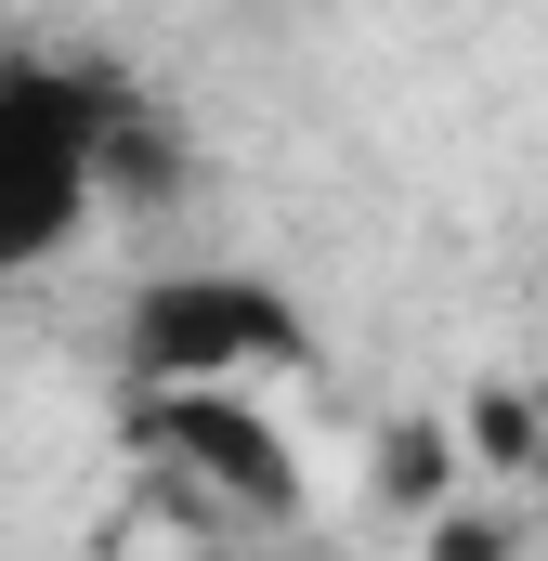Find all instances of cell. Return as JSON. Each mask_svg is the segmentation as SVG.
I'll return each instance as SVG.
<instances>
[{
    "label": "cell",
    "mask_w": 548,
    "mask_h": 561,
    "mask_svg": "<svg viewBox=\"0 0 548 561\" xmlns=\"http://www.w3.org/2000/svg\"><path fill=\"white\" fill-rule=\"evenodd\" d=\"M431 483H444V444L406 431V444H392V496H431Z\"/></svg>",
    "instance_id": "277c9868"
},
{
    "label": "cell",
    "mask_w": 548,
    "mask_h": 561,
    "mask_svg": "<svg viewBox=\"0 0 548 561\" xmlns=\"http://www.w3.org/2000/svg\"><path fill=\"white\" fill-rule=\"evenodd\" d=\"M313 340H300V300L262 275H157L132 300V392H209V379H274V366H300Z\"/></svg>",
    "instance_id": "7a4b0ae2"
},
{
    "label": "cell",
    "mask_w": 548,
    "mask_h": 561,
    "mask_svg": "<svg viewBox=\"0 0 548 561\" xmlns=\"http://www.w3.org/2000/svg\"><path fill=\"white\" fill-rule=\"evenodd\" d=\"M132 431H144V457H170V483H196L209 510L300 523V457L262 419V392H236V379H209V392H132Z\"/></svg>",
    "instance_id": "3957f363"
},
{
    "label": "cell",
    "mask_w": 548,
    "mask_h": 561,
    "mask_svg": "<svg viewBox=\"0 0 548 561\" xmlns=\"http://www.w3.org/2000/svg\"><path fill=\"white\" fill-rule=\"evenodd\" d=\"M118 131H132V105L92 66H0V287L39 275L92 222Z\"/></svg>",
    "instance_id": "6da1fadb"
}]
</instances>
